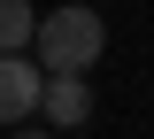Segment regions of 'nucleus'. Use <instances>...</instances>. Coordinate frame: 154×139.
<instances>
[{"label":"nucleus","instance_id":"1","mask_svg":"<svg viewBox=\"0 0 154 139\" xmlns=\"http://www.w3.org/2000/svg\"><path fill=\"white\" fill-rule=\"evenodd\" d=\"M31 46H38V70H46V77H85V70L108 54V23H100L93 8H54V16H38Z\"/></svg>","mask_w":154,"mask_h":139},{"label":"nucleus","instance_id":"2","mask_svg":"<svg viewBox=\"0 0 154 139\" xmlns=\"http://www.w3.org/2000/svg\"><path fill=\"white\" fill-rule=\"evenodd\" d=\"M38 93H46V70L31 54H0V124L38 116Z\"/></svg>","mask_w":154,"mask_h":139},{"label":"nucleus","instance_id":"3","mask_svg":"<svg viewBox=\"0 0 154 139\" xmlns=\"http://www.w3.org/2000/svg\"><path fill=\"white\" fill-rule=\"evenodd\" d=\"M38 116L54 124V131H85V116H93V85H85V77H46Z\"/></svg>","mask_w":154,"mask_h":139},{"label":"nucleus","instance_id":"4","mask_svg":"<svg viewBox=\"0 0 154 139\" xmlns=\"http://www.w3.org/2000/svg\"><path fill=\"white\" fill-rule=\"evenodd\" d=\"M31 31H38L31 0H0V54H31Z\"/></svg>","mask_w":154,"mask_h":139},{"label":"nucleus","instance_id":"5","mask_svg":"<svg viewBox=\"0 0 154 139\" xmlns=\"http://www.w3.org/2000/svg\"><path fill=\"white\" fill-rule=\"evenodd\" d=\"M8 139H54V124H46V131H38V124L23 116V124H8Z\"/></svg>","mask_w":154,"mask_h":139}]
</instances>
